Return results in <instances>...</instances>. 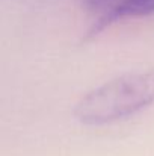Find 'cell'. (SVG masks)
<instances>
[{
    "label": "cell",
    "instance_id": "obj_2",
    "mask_svg": "<svg viewBox=\"0 0 154 156\" xmlns=\"http://www.w3.org/2000/svg\"><path fill=\"white\" fill-rule=\"evenodd\" d=\"M151 14H154V0H122L112 12L95 20V23L91 26V29L86 34V40L97 37L100 32H103L106 27H109L115 21H119L124 18L147 17Z\"/></svg>",
    "mask_w": 154,
    "mask_h": 156
},
{
    "label": "cell",
    "instance_id": "obj_1",
    "mask_svg": "<svg viewBox=\"0 0 154 156\" xmlns=\"http://www.w3.org/2000/svg\"><path fill=\"white\" fill-rule=\"evenodd\" d=\"M154 103V68L127 73L88 91L74 106V117L88 126L127 118Z\"/></svg>",
    "mask_w": 154,
    "mask_h": 156
},
{
    "label": "cell",
    "instance_id": "obj_3",
    "mask_svg": "<svg viewBox=\"0 0 154 156\" xmlns=\"http://www.w3.org/2000/svg\"><path fill=\"white\" fill-rule=\"evenodd\" d=\"M121 2L122 0H83V5L91 14H95L98 15L97 18H101L112 12Z\"/></svg>",
    "mask_w": 154,
    "mask_h": 156
}]
</instances>
